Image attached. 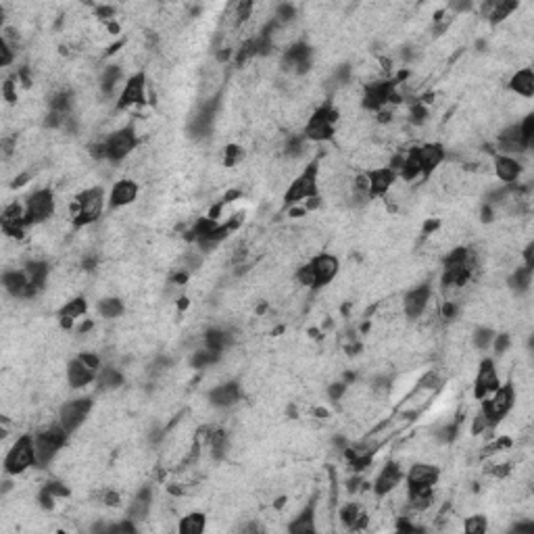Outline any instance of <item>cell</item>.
Masks as SVG:
<instances>
[{"label":"cell","instance_id":"6da1fadb","mask_svg":"<svg viewBox=\"0 0 534 534\" xmlns=\"http://www.w3.org/2000/svg\"><path fill=\"white\" fill-rule=\"evenodd\" d=\"M67 432L61 424H55L34 436V449H36V465H46L57 451L65 445Z\"/></svg>","mask_w":534,"mask_h":534},{"label":"cell","instance_id":"7a4b0ae2","mask_svg":"<svg viewBox=\"0 0 534 534\" xmlns=\"http://www.w3.org/2000/svg\"><path fill=\"white\" fill-rule=\"evenodd\" d=\"M338 119V111L330 105H324L320 107L313 117L307 121L305 126V138L307 140H313V142H324V140H330L332 134H334V123Z\"/></svg>","mask_w":534,"mask_h":534},{"label":"cell","instance_id":"3957f363","mask_svg":"<svg viewBox=\"0 0 534 534\" xmlns=\"http://www.w3.org/2000/svg\"><path fill=\"white\" fill-rule=\"evenodd\" d=\"M36 465V449H34V436H21L15 440L13 449L5 457V470L7 474H21L28 467Z\"/></svg>","mask_w":534,"mask_h":534},{"label":"cell","instance_id":"277c9868","mask_svg":"<svg viewBox=\"0 0 534 534\" xmlns=\"http://www.w3.org/2000/svg\"><path fill=\"white\" fill-rule=\"evenodd\" d=\"M105 207V196H103V188H90L84 190L78 200H76V225H88L92 221H96L103 213Z\"/></svg>","mask_w":534,"mask_h":534},{"label":"cell","instance_id":"5b68a950","mask_svg":"<svg viewBox=\"0 0 534 534\" xmlns=\"http://www.w3.org/2000/svg\"><path fill=\"white\" fill-rule=\"evenodd\" d=\"M313 196H318V163H311L305 167V171H301V175L286 190L284 200L286 205H301Z\"/></svg>","mask_w":534,"mask_h":534},{"label":"cell","instance_id":"8992f818","mask_svg":"<svg viewBox=\"0 0 534 534\" xmlns=\"http://www.w3.org/2000/svg\"><path fill=\"white\" fill-rule=\"evenodd\" d=\"M486 403L482 405V411L486 413V417L492 422V424H497V422H501L509 411H511V407H513V403H515V390H513V386L511 384H505V386H499L490 397H486L484 399Z\"/></svg>","mask_w":534,"mask_h":534},{"label":"cell","instance_id":"52a82bcc","mask_svg":"<svg viewBox=\"0 0 534 534\" xmlns=\"http://www.w3.org/2000/svg\"><path fill=\"white\" fill-rule=\"evenodd\" d=\"M55 213V196L51 190H36L26 200V223H40L53 217Z\"/></svg>","mask_w":534,"mask_h":534},{"label":"cell","instance_id":"ba28073f","mask_svg":"<svg viewBox=\"0 0 534 534\" xmlns=\"http://www.w3.org/2000/svg\"><path fill=\"white\" fill-rule=\"evenodd\" d=\"M136 148V132L126 128V130H117L115 134H111L105 140V153L109 161H123L132 150Z\"/></svg>","mask_w":534,"mask_h":534},{"label":"cell","instance_id":"9c48e42d","mask_svg":"<svg viewBox=\"0 0 534 534\" xmlns=\"http://www.w3.org/2000/svg\"><path fill=\"white\" fill-rule=\"evenodd\" d=\"M90 407H92V401L90 399H74L69 403H65L59 411V424L65 428L67 434H71L74 430H78L84 420L88 417L90 413Z\"/></svg>","mask_w":534,"mask_h":534},{"label":"cell","instance_id":"30bf717a","mask_svg":"<svg viewBox=\"0 0 534 534\" xmlns=\"http://www.w3.org/2000/svg\"><path fill=\"white\" fill-rule=\"evenodd\" d=\"M430 303H432V288L428 284H422V286H415L413 291H409L405 295L403 311L409 320H417L426 313Z\"/></svg>","mask_w":534,"mask_h":534},{"label":"cell","instance_id":"8fae6325","mask_svg":"<svg viewBox=\"0 0 534 534\" xmlns=\"http://www.w3.org/2000/svg\"><path fill=\"white\" fill-rule=\"evenodd\" d=\"M499 374H497V368L490 359H484L480 370H478V376H476V384H474V395L476 399H486L490 397L497 388H499Z\"/></svg>","mask_w":534,"mask_h":534},{"label":"cell","instance_id":"7c38bea8","mask_svg":"<svg viewBox=\"0 0 534 534\" xmlns=\"http://www.w3.org/2000/svg\"><path fill=\"white\" fill-rule=\"evenodd\" d=\"M401 480H403V470H401V465H399L397 461H386L384 467L380 470L378 478H376L374 490H376V494H380V497L390 494L393 490L399 488Z\"/></svg>","mask_w":534,"mask_h":534},{"label":"cell","instance_id":"4fadbf2b","mask_svg":"<svg viewBox=\"0 0 534 534\" xmlns=\"http://www.w3.org/2000/svg\"><path fill=\"white\" fill-rule=\"evenodd\" d=\"M311 270H313V276H316V286H324L328 284L336 274H338V259L334 255H328V252H322L318 255L311 263Z\"/></svg>","mask_w":534,"mask_h":534},{"label":"cell","instance_id":"5bb4252c","mask_svg":"<svg viewBox=\"0 0 534 534\" xmlns=\"http://www.w3.org/2000/svg\"><path fill=\"white\" fill-rule=\"evenodd\" d=\"M144 96H146V78H144V74H136L123 86V90L119 94V107L128 109V107H134V105H142Z\"/></svg>","mask_w":534,"mask_h":534},{"label":"cell","instance_id":"9a60e30c","mask_svg":"<svg viewBox=\"0 0 534 534\" xmlns=\"http://www.w3.org/2000/svg\"><path fill=\"white\" fill-rule=\"evenodd\" d=\"M365 175H368L370 196H372V198H374V196H382V194H386V192L395 186V182L399 180L397 171H395V169H390V167H378V169L368 171Z\"/></svg>","mask_w":534,"mask_h":534},{"label":"cell","instance_id":"2e32d148","mask_svg":"<svg viewBox=\"0 0 534 534\" xmlns=\"http://www.w3.org/2000/svg\"><path fill=\"white\" fill-rule=\"evenodd\" d=\"M440 472L430 463H415L407 474V488H434Z\"/></svg>","mask_w":534,"mask_h":534},{"label":"cell","instance_id":"e0dca14e","mask_svg":"<svg viewBox=\"0 0 534 534\" xmlns=\"http://www.w3.org/2000/svg\"><path fill=\"white\" fill-rule=\"evenodd\" d=\"M96 376H98V372H96L94 368H90V365L82 359V355H80L78 359H74V361L69 363V368H67V382H69L74 388H82V386L90 384Z\"/></svg>","mask_w":534,"mask_h":534},{"label":"cell","instance_id":"ac0fdd59","mask_svg":"<svg viewBox=\"0 0 534 534\" xmlns=\"http://www.w3.org/2000/svg\"><path fill=\"white\" fill-rule=\"evenodd\" d=\"M415 150H417L424 175H430L445 161V148L440 144H424V146H420Z\"/></svg>","mask_w":534,"mask_h":534},{"label":"cell","instance_id":"d6986e66","mask_svg":"<svg viewBox=\"0 0 534 534\" xmlns=\"http://www.w3.org/2000/svg\"><path fill=\"white\" fill-rule=\"evenodd\" d=\"M3 286L13 297H30V280H28L26 270H21V272H17V270L5 272Z\"/></svg>","mask_w":534,"mask_h":534},{"label":"cell","instance_id":"ffe728a7","mask_svg":"<svg viewBox=\"0 0 534 534\" xmlns=\"http://www.w3.org/2000/svg\"><path fill=\"white\" fill-rule=\"evenodd\" d=\"M494 173H497V178H499L501 182L513 184V182L519 178V173H522V165H519L517 159L507 157V155H501V157H497V161H494Z\"/></svg>","mask_w":534,"mask_h":534},{"label":"cell","instance_id":"44dd1931","mask_svg":"<svg viewBox=\"0 0 534 534\" xmlns=\"http://www.w3.org/2000/svg\"><path fill=\"white\" fill-rule=\"evenodd\" d=\"M138 196V186L136 182L132 180H121L113 186L111 190V205L113 207H123V205H130L134 203Z\"/></svg>","mask_w":534,"mask_h":534},{"label":"cell","instance_id":"7402d4cb","mask_svg":"<svg viewBox=\"0 0 534 534\" xmlns=\"http://www.w3.org/2000/svg\"><path fill=\"white\" fill-rule=\"evenodd\" d=\"M509 88L517 94V96H524V98H532V94H534V74H532V69H519L513 78H511V82H509Z\"/></svg>","mask_w":534,"mask_h":534},{"label":"cell","instance_id":"603a6c76","mask_svg":"<svg viewBox=\"0 0 534 534\" xmlns=\"http://www.w3.org/2000/svg\"><path fill=\"white\" fill-rule=\"evenodd\" d=\"M209 397H211L213 405H217V407H230V405H234V403L240 399V388H238V384H234V382L219 384L217 388L211 390Z\"/></svg>","mask_w":534,"mask_h":534},{"label":"cell","instance_id":"cb8c5ba5","mask_svg":"<svg viewBox=\"0 0 534 534\" xmlns=\"http://www.w3.org/2000/svg\"><path fill=\"white\" fill-rule=\"evenodd\" d=\"M530 284H532V267H528V265L517 267V270H515V272L511 274V278H509V286H511V291H515L517 295L528 293V291H530Z\"/></svg>","mask_w":534,"mask_h":534},{"label":"cell","instance_id":"d4e9b609","mask_svg":"<svg viewBox=\"0 0 534 534\" xmlns=\"http://www.w3.org/2000/svg\"><path fill=\"white\" fill-rule=\"evenodd\" d=\"M86 313V301L84 299H74L67 301V305L61 309V322L65 328H69L74 324V320H80Z\"/></svg>","mask_w":534,"mask_h":534},{"label":"cell","instance_id":"484cf974","mask_svg":"<svg viewBox=\"0 0 534 534\" xmlns=\"http://www.w3.org/2000/svg\"><path fill=\"white\" fill-rule=\"evenodd\" d=\"M316 530V511L313 507H307L299 517H295V522L288 526V532H313Z\"/></svg>","mask_w":534,"mask_h":534},{"label":"cell","instance_id":"4316f807","mask_svg":"<svg viewBox=\"0 0 534 534\" xmlns=\"http://www.w3.org/2000/svg\"><path fill=\"white\" fill-rule=\"evenodd\" d=\"M96 380H98V386H101V388L109 390V388H117V386H121L123 376H121L115 368H103V370H98Z\"/></svg>","mask_w":534,"mask_h":534},{"label":"cell","instance_id":"83f0119b","mask_svg":"<svg viewBox=\"0 0 534 534\" xmlns=\"http://www.w3.org/2000/svg\"><path fill=\"white\" fill-rule=\"evenodd\" d=\"M150 499H153V494H150V490L148 488H142L138 494H136V499L132 501V517H146V513H148V509H150Z\"/></svg>","mask_w":534,"mask_h":534},{"label":"cell","instance_id":"f1b7e54d","mask_svg":"<svg viewBox=\"0 0 534 534\" xmlns=\"http://www.w3.org/2000/svg\"><path fill=\"white\" fill-rule=\"evenodd\" d=\"M119 80H121V69L115 67V65H111V67L105 69V74H103V78H101V88H103L107 94H113Z\"/></svg>","mask_w":534,"mask_h":534},{"label":"cell","instance_id":"f546056e","mask_svg":"<svg viewBox=\"0 0 534 534\" xmlns=\"http://www.w3.org/2000/svg\"><path fill=\"white\" fill-rule=\"evenodd\" d=\"M203 530H205V515L203 513H190L180 524V532L196 534V532H203Z\"/></svg>","mask_w":534,"mask_h":534},{"label":"cell","instance_id":"4dcf8cb0","mask_svg":"<svg viewBox=\"0 0 534 534\" xmlns=\"http://www.w3.org/2000/svg\"><path fill=\"white\" fill-rule=\"evenodd\" d=\"M98 311H101L103 318L111 320V318H119L123 313V305H121L119 299H103L98 303Z\"/></svg>","mask_w":534,"mask_h":534},{"label":"cell","instance_id":"1f68e13d","mask_svg":"<svg viewBox=\"0 0 534 534\" xmlns=\"http://www.w3.org/2000/svg\"><path fill=\"white\" fill-rule=\"evenodd\" d=\"M492 341H494V332H492L490 328H480V330L474 334V347H476L478 351H486V349L492 345Z\"/></svg>","mask_w":534,"mask_h":534},{"label":"cell","instance_id":"d6a6232c","mask_svg":"<svg viewBox=\"0 0 534 534\" xmlns=\"http://www.w3.org/2000/svg\"><path fill=\"white\" fill-rule=\"evenodd\" d=\"M223 163H225V167H234V165H238L240 161H242V157H244V150L240 148V146H236V144H230L225 150H223Z\"/></svg>","mask_w":534,"mask_h":534},{"label":"cell","instance_id":"836d02e7","mask_svg":"<svg viewBox=\"0 0 534 534\" xmlns=\"http://www.w3.org/2000/svg\"><path fill=\"white\" fill-rule=\"evenodd\" d=\"M15 59V53H13V44H9L5 38H0V65L7 67L11 65Z\"/></svg>","mask_w":534,"mask_h":534},{"label":"cell","instance_id":"e575fe53","mask_svg":"<svg viewBox=\"0 0 534 534\" xmlns=\"http://www.w3.org/2000/svg\"><path fill=\"white\" fill-rule=\"evenodd\" d=\"M297 278H299V282H301L303 286H307V288H316V276H313V270H311V265H309V263L301 267L299 274H297Z\"/></svg>","mask_w":534,"mask_h":534},{"label":"cell","instance_id":"d590c367","mask_svg":"<svg viewBox=\"0 0 534 534\" xmlns=\"http://www.w3.org/2000/svg\"><path fill=\"white\" fill-rule=\"evenodd\" d=\"M465 532H472V534H480V532H484L486 530V517H482V515H474V517H470L467 522H465Z\"/></svg>","mask_w":534,"mask_h":534},{"label":"cell","instance_id":"8d00e7d4","mask_svg":"<svg viewBox=\"0 0 534 534\" xmlns=\"http://www.w3.org/2000/svg\"><path fill=\"white\" fill-rule=\"evenodd\" d=\"M509 345H511V338H509V334H494L492 347H494V353H497V355H503V353H507Z\"/></svg>","mask_w":534,"mask_h":534},{"label":"cell","instance_id":"74e56055","mask_svg":"<svg viewBox=\"0 0 534 534\" xmlns=\"http://www.w3.org/2000/svg\"><path fill=\"white\" fill-rule=\"evenodd\" d=\"M328 393H330V399H332V401H341L343 395L347 393V384H345V382H336V384L330 386Z\"/></svg>","mask_w":534,"mask_h":534},{"label":"cell","instance_id":"f35d334b","mask_svg":"<svg viewBox=\"0 0 534 534\" xmlns=\"http://www.w3.org/2000/svg\"><path fill=\"white\" fill-rule=\"evenodd\" d=\"M3 92H5V98H7L9 103H15V101H17V94H15V90H13V82H5Z\"/></svg>","mask_w":534,"mask_h":534}]
</instances>
